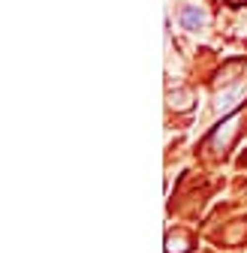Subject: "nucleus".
Here are the masks:
<instances>
[{
  "label": "nucleus",
  "mask_w": 247,
  "mask_h": 253,
  "mask_svg": "<svg viewBox=\"0 0 247 253\" xmlns=\"http://www.w3.org/2000/svg\"><path fill=\"white\" fill-rule=\"evenodd\" d=\"M190 250V238L187 235H169L166 238V253H187Z\"/></svg>",
  "instance_id": "20e7f679"
},
{
  "label": "nucleus",
  "mask_w": 247,
  "mask_h": 253,
  "mask_svg": "<svg viewBox=\"0 0 247 253\" xmlns=\"http://www.w3.org/2000/svg\"><path fill=\"white\" fill-rule=\"evenodd\" d=\"M238 93H241V87H229V90L217 93V100H214V112H226V109L238 100Z\"/></svg>",
  "instance_id": "7ed1b4c3"
},
{
  "label": "nucleus",
  "mask_w": 247,
  "mask_h": 253,
  "mask_svg": "<svg viewBox=\"0 0 247 253\" xmlns=\"http://www.w3.org/2000/svg\"><path fill=\"white\" fill-rule=\"evenodd\" d=\"M178 21H181V27H184V30L196 34V30H202V27L208 24V12H205L202 6H184V9H181V15H178Z\"/></svg>",
  "instance_id": "f257e3e1"
},
{
  "label": "nucleus",
  "mask_w": 247,
  "mask_h": 253,
  "mask_svg": "<svg viewBox=\"0 0 247 253\" xmlns=\"http://www.w3.org/2000/svg\"><path fill=\"white\" fill-rule=\"evenodd\" d=\"M190 106H193V93H190V90H172V93H169V109L187 112Z\"/></svg>",
  "instance_id": "f03ea898"
}]
</instances>
